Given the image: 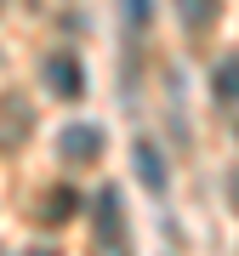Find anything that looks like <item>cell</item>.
Returning <instances> with one entry per match:
<instances>
[{"label":"cell","mask_w":239,"mask_h":256,"mask_svg":"<svg viewBox=\"0 0 239 256\" xmlns=\"http://www.w3.org/2000/svg\"><path fill=\"white\" fill-rule=\"evenodd\" d=\"M97 245H102V256H126V205H120V188L97 194Z\"/></svg>","instance_id":"6da1fadb"},{"label":"cell","mask_w":239,"mask_h":256,"mask_svg":"<svg viewBox=\"0 0 239 256\" xmlns=\"http://www.w3.org/2000/svg\"><path fill=\"white\" fill-rule=\"evenodd\" d=\"M28 126H34V114H28V102L18 92H6L0 97V148H18L28 137Z\"/></svg>","instance_id":"7a4b0ae2"},{"label":"cell","mask_w":239,"mask_h":256,"mask_svg":"<svg viewBox=\"0 0 239 256\" xmlns=\"http://www.w3.org/2000/svg\"><path fill=\"white\" fill-rule=\"evenodd\" d=\"M46 86H52L57 97H80L86 92V74H80V63H74V52L46 57Z\"/></svg>","instance_id":"3957f363"},{"label":"cell","mask_w":239,"mask_h":256,"mask_svg":"<svg viewBox=\"0 0 239 256\" xmlns=\"http://www.w3.org/2000/svg\"><path fill=\"white\" fill-rule=\"evenodd\" d=\"M57 148H63V160H74V165H92L102 154V131L97 126H68L63 137H57Z\"/></svg>","instance_id":"277c9868"},{"label":"cell","mask_w":239,"mask_h":256,"mask_svg":"<svg viewBox=\"0 0 239 256\" xmlns=\"http://www.w3.org/2000/svg\"><path fill=\"white\" fill-rule=\"evenodd\" d=\"M131 160H137V176L148 182V194H166V182H171V176H166V154H160L154 142H148V137H137V142H131Z\"/></svg>","instance_id":"5b68a950"},{"label":"cell","mask_w":239,"mask_h":256,"mask_svg":"<svg viewBox=\"0 0 239 256\" xmlns=\"http://www.w3.org/2000/svg\"><path fill=\"white\" fill-rule=\"evenodd\" d=\"M74 210H80V194H74L68 182H57V188L46 194V210H40V216H46V222H68Z\"/></svg>","instance_id":"8992f818"},{"label":"cell","mask_w":239,"mask_h":256,"mask_svg":"<svg viewBox=\"0 0 239 256\" xmlns=\"http://www.w3.org/2000/svg\"><path fill=\"white\" fill-rule=\"evenodd\" d=\"M211 92H216V102H239V57H222V63H216Z\"/></svg>","instance_id":"52a82bcc"},{"label":"cell","mask_w":239,"mask_h":256,"mask_svg":"<svg viewBox=\"0 0 239 256\" xmlns=\"http://www.w3.org/2000/svg\"><path fill=\"white\" fill-rule=\"evenodd\" d=\"M216 6H222V0H176V12H182L188 28H211L216 23Z\"/></svg>","instance_id":"ba28073f"},{"label":"cell","mask_w":239,"mask_h":256,"mask_svg":"<svg viewBox=\"0 0 239 256\" xmlns=\"http://www.w3.org/2000/svg\"><path fill=\"white\" fill-rule=\"evenodd\" d=\"M126 18L142 28V23H148V0H126Z\"/></svg>","instance_id":"9c48e42d"},{"label":"cell","mask_w":239,"mask_h":256,"mask_svg":"<svg viewBox=\"0 0 239 256\" xmlns=\"http://www.w3.org/2000/svg\"><path fill=\"white\" fill-rule=\"evenodd\" d=\"M228 200H234V210H239V171H234V188H228Z\"/></svg>","instance_id":"30bf717a"},{"label":"cell","mask_w":239,"mask_h":256,"mask_svg":"<svg viewBox=\"0 0 239 256\" xmlns=\"http://www.w3.org/2000/svg\"><path fill=\"white\" fill-rule=\"evenodd\" d=\"M23 256H57V250L52 245H34V250H23Z\"/></svg>","instance_id":"8fae6325"},{"label":"cell","mask_w":239,"mask_h":256,"mask_svg":"<svg viewBox=\"0 0 239 256\" xmlns=\"http://www.w3.org/2000/svg\"><path fill=\"white\" fill-rule=\"evenodd\" d=\"M0 6H6V0H0Z\"/></svg>","instance_id":"7c38bea8"}]
</instances>
